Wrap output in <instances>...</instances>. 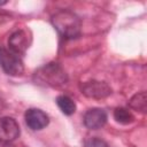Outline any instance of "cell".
I'll use <instances>...</instances> for the list:
<instances>
[{"label": "cell", "mask_w": 147, "mask_h": 147, "mask_svg": "<svg viewBox=\"0 0 147 147\" xmlns=\"http://www.w3.org/2000/svg\"><path fill=\"white\" fill-rule=\"evenodd\" d=\"M85 147H109V145L101 138L90 137L85 140Z\"/></svg>", "instance_id": "7c38bea8"}, {"label": "cell", "mask_w": 147, "mask_h": 147, "mask_svg": "<svg viewBox=\"0 0 147 147\" xmlns=\"http://www.w3.org/2000/svg\"><path fill=\"white\" fill-rule=\"evenodd\" d=\"M0 67L9 76H21L24 71V65L18 55L10 49L0 46Z\"/></svg>", "instance_id": "3957f363"}, {"label": "cell", "mask_w": 147, "mask_h": 147, "mask_svg": "<svg viewBox=\"0 0 147 147\" xmlns=\"http://www.w3.org/2000/svg\"><path fill=\"white\" fill-rule=\"evenodd\" d=\"M20 126L16 119L9 116L0 117V141L1 142H13L20 136Z\"/></svg>", "instance_id": "5b68a950"}, {"label": "cell", "mask_w": 147, "mask_h": 147, "mask_svg": "<svg viewBox=\"0 0 147 147\" xmlns=\"http://www.w3.org/2000/svg\"><path fill=\"white\" fill-rule=\"evenodd\" d=\"M107 113L101 108H91L88 109L83 117L84 125L90 130L101 129L107 123Z\"/></svg>", "instance_id": "52a82bcc"}, {"label": "cell", "mask_w": 147, "mask_h": 147, "mask_svg": "<svg viewBox=\"0 0 147 147\" xmlns=\"http://www.w3.org/2000/svg\"><path fill=\"white\" fill-rule=\"evenodd\" d=\"M80 92L91 99H105L111 94V87L106 82L100 80H88L79 85Z\"/></svg>", "instance_id": "277c9868"}, {"label": "cell", "mask_w": 147, "mask_h": 147, "mask_svg": "<svg viewBox=\"0 0 147 147\" xmlns=\"http://www.w3.org/2000/svg\"><path fill=\"white\" fill-rule=\"evenodd\" d=\"M33 80L36 84L51 86V87H61L68 82V75L64 69L56 62H49L38 70L33 75Z\"/></svg>", "instance_id": "7a4b0ae2"}, {"label": "cell", "mask_w": 147, "mask_h": 147, "mask_svg": "<svg viewBox=\"0 0 147 147\" xmlns=\"http://www.w3.org/2000/svg\"><path fill=\"white\" fill-rule=\"evenodd\" d=\"M8 46L9 49L15 53L16 55H22L25 53V51L29 47V38L28 33L24 30H17L14 33L10 34L8 39Z\"/></svg>", "instance_id": "ba28073f"}, {"label": "cell", "mask_w": 147, "mask_h": 147, "mask_svg": "<svg viewBox=\"0 0 147 147\" xmlns=\"http://www.w3.org/2000/svg\"><path fill=\"white\" fill-rule=\"evenodd\" d=\"M56 105L60 110L67 116H70L76 111V103L68 95H59L56 98Z\"/></svg>", "instance_id": "30bf717a"}, {"label": "cell", "mask_w": 147, "mask_h": 147, "mask_svg": "<svg viewBox=\"0 0 147 147\" xmlns=\"http://www.w3.org/2000/svg\"><path fill=\"white\" fill-rule=\"evenodd\" d=\"M24 119L26 125L33 131L42 130L49 123L48 115L38 108H29L24 114Z\"/></svg>", "instance_id": "8992f818"}, {"label": "cell", "mask_w": 147, "mask_h": 147, "mask_svg": "<svg viewBox=\"0 0 147 147\" xmlns=\"http://www.w3.org/2000/svg\"><path fill=\"white\" fill-rule=\"evenodd\" d=\"M52 24L64 39H75L82 31L80 18L70 10H60L52 16Z\"/></svg>", "instance_id": "6da1fadb"}, {"label": "cell", "mask_w": 147, "mask_h": 147, "mask_svg": "<svg viewBox=\"0 0 147 147\" xmlns=\"http://www.w3.org/2000/svg\"><path fill=\"white\" fill-rule=\"evenodd\" d=\"M130 108L145 114L147 110V94L146 91H141L139 93H136L130 100H129Z\"/></svg>", "instance_id": "9c48e42d"}, {"label": "cell", "mask_w": 147, "mask_h": 147, "mask_svg": "<svg viewBox=\"0 0 147 147\" xmlns=\"http://www.w3.org/2000/svg\"><path fill=\"white\" fill-rule=\"evenodd\" d=\"M114 118L117 123L123 124V125H127L131 124L134 121V116L132 115V113L123 107H118L114 110Z\"/></svg>", "instance_id": "8fae6325"}]
</instances>
